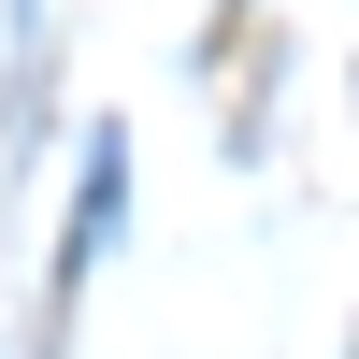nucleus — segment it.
<instances>
[{
    "instance_id": "1",
    "label": "nucleus",
    "mask_w": 359,
    "mask_h": 359,
    "mask_svg": "<svg viewBox=\"0 0 359 359\" xmlns=\"http://www.w3.org/2000/svg\"><path fill=\"white\" fill-rule=\"evenodd\" d=\"M115 201H130V144H86V187H72V230H57V273H43V345H29V359H57V345H72V287L86 273H101V245H115Z\"/></svg>"
}]
</instances>
